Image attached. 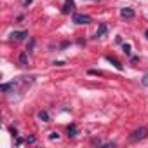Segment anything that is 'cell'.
<instances>
[{
    "label": "cell",
    "mask_w": 148,
    "mask_h": 148,
    "mask_svg": "<svg viewBox=\"0 0 148 148\" xmlns=\"http://www.w3.org/2000/svg\"><path fill=\"white\" fill-rule=\"evenodd\" d=\"M73 9H75V4H73V0H64L63 14H70V12H73Z\"/></svg>",
    "instance_id": "277c9868"
},
{
    "label": "cell",
    "mask_w": 148,
    "mask_h": 148,
    "mask_svg": "<svg viewBox=\"0 0 148 148\" xmlns=\"http://www.w3.org/2000/svg\"><path fill=\"white\" fill-rule=\"evenodd\" d=\"M143 84H145V86H148V73H146V75L143 77Z\"/></svg>",
    "instance_id": "2e32d148"
},
{
    "label": "cell",
    "mask_w": 148,
    "mask_h": 148,
    "mask_svg": "<svg viewBox=\"0 0 148 148\" xmlns=\"http://www.w3.org/2000/svg\"><path fill=\"white\" fill-rule=\"evenodd\" d=\"M92 19L87 14H73V23L75 25H89Z\"/></svg>",
    "instance_id": "7a4b0ae2"
},
{
    "label": "cell",
    "mask_w": 148,
    "mask_h": 148,
    "mask_svg": "<svg viewBox=\"0 0 148 148\" xmlns=\"http://www.w3.org/2000/svg\"><path fill=\"white\" fill-rule=\"evenodd\" d=\"M16 145H18V146H19V145H23V139H21V138H18V139H16Z\"/></svg>",
    "instance_id": "ac0fdd59"
},
{
    "label": "cell",
    "mask_w": 148,
    "mask_h": 148,
    "mask_svg": "<svg viewBox=\"0 0 148 148\" xmlns=\"http://www.w3.org/2000/svg\"><path fill=\"white\" fill-rule=\"evenodd\" d=\"M12 87H14V84H2V87H0V89H2L4 92H7V91L12 89Z\"/></svg>",
    "instance_id": "8fae6325"
},
{
    "label": "cell",
    "mask_w": 148,
    "mask_h": 148,
    "mask_svg": "<svg viewBox=\"0 0 148 148\" xmlns=\"http://www.w3.org/2000/svg\"><path fill=\"white\" fill-rule=\"evenodd\" d=\"M122 49H124L125 56H131V45H129V44H124V45H122Z\"/></svg>",
    "instance_id": "7c38bea8"
},
{
    "label": "cell",
    "mask_w": 148,
    "mask_h": 148,
    "mask_svg": "<svg viewBox=\"0 0 148 148\" xmlns=\"http://www.w3.org/2000/svg\"><path fill=\"white\" fill-rule=\"evenodd\" d=\"M26 143H35V138H33V136H30V138L26 139Z\"/></svg>",
    "instance_id": "e0dca14e"
},
{
    "label": "cell",
    "mask_w": 148,
    "mask_h": 148,
    "mask_svg": "<svg viewBox=\"0 0 148 148\" xmlns=\"http://www.w3.org/2000/svg\"><path fill=\"white\" fill-rule=\"evenodd\" d=\"M26 37H28V32L26 30H23V32H12L11 33V40H16V42H21Z\"/></svg>",
    "instance_id": "3957f363"
},
{
    "label": "cell",
    "mask_w": 148,
    "mask_h": 148,
    "mask_svg": "<svg viewBox=\"0 0 148 148\" xmlns=\"http://www.w3.org/2000/svg\"><path fill=\"white\" fill-rule=\"evenodd\" d=\"M106 61H108V63H112V64H113V66H115L117 70H122V63H120V61H119L117 58H112V56H106Z\"/></svg>",
    "instance_id": "ba28073f"
},
{
    "label": "cell",
    "mask_w": 148,
    "mask_h": 148,
    "mask_svg": "<svg viewBox=\"0 0 148 148\" xmlns=\"http://www.w3.org/2000/svg\"><path fill=\"white\" fill-rule=\"evenodd\" d=\"M120 16L125 18V19H131V18H134V11H132L131 7H125V9L120 11Z\"/></svg>",
    "instance_id": "5b68a950"
},
{
    "label": "cell",
    "mask_w": 148,
    "mask_h": 148,
    "mask_svg": "<svg viewBox=\"0 0 148 148\" xmlns=\"http://www.w3.org/2000/svg\"><path fill=\"white\" fill-rule=\"evenodd\" d=\"M89 73H91V75H101L99 70H89Z\"/></svg>",
    "instance_id": "5bb4252c"
},
{
    "label": "cell",
    "mask_w": 148,
    "mask_h": 148,
    "mask_svg": "<svg viewBox=\"0 0 148 148\" xmlns=\"http://www.w3.org/2000/svg\"><path fill=\"white\" fill-rule=\"evenodd\" d=\"M33 45H35V38H30V45H28V51H32V49H33Z\"/></svg>",
    "instance_id": "9a60e30c"
},
{
    "label": "cell",
    "mask_w": 148,
    "mask_h": 148,
    "mask_svg": "<svg viewBox=\"0 0 148 148\" xmlns=\"http://www.w3.org/2000/svg\"><path fill=\"white\" fill-rule=\"evenodd\" d=\"M66 131H68V136H70V138H75V136L79 134V129H77V125H75V124H70Z\"/></svg>",
    "instance_id": "52a82bcc"
},
{
    "label": "cell",
    "mask_w": 148,
    "mask_h": 148,
    "mask_svg": "<svg viewBox=\"0 0 148 148\" xmlns=\"http://www.w3.org/2000/svg\"><path fill=\"white\" fill-rule=\"evenodd\" d=\"M145 35H146V38H148V30H146V32H145Z\"/></svg>",
    "instance_id": "d6986e66"
},
{
    "label": "cell",
    "mask_w": 148,
    "mask_h": 148,
    "mask_svg": "<svg viewBox=\"0 0 148 148\" xmlns=\"http://www.w3.org/2000/svg\"><path fill=\"white\" fill-rule=\"evenodd\" d=\"M106 32H108L106 25H105V23H101V25H99V28H98V32H96V35H94V38H101L103 35H106Z\"/></svg>",
    "instance_id": "8992f818"
},
{
    "label": "cell",
    "mask_w": 148,
    "mask_h": 148,
    "mask_svg": "<svg viewBox=\"0 0 148 148\" xmlns=\"http://www.w3.org/2000/svg\"><path fill=\"white\" fill-rule=\"evenodd\" d=\"M19 64L21 66H28V52H21L19 54Z\"/></svg>",
    "instance_id": "9c48e42d"
},
{
    "label": "cell",
    "mask_w": 148,
    "mask_h": 148,
    "mask_svg": "<svg viewBox=\"0 0 148 148\" xmlns=\"http://www.w3.org/2000/svg\"><path fill=\"white\" fill-rule=\"evenodd\" d=\"M49 139H51V141H54V139H59V134H58V132H51V134H49Z\"/></svg>",
    "instance_id": "4fadbf2b"
},
{
    "label": "cell",
    "mask_w": 148,
    "mask_h": 148,
    "mask_svg": "<svg viewBox=\"0 0 148 148\" xmlns=\"http://www.w3.org/2000/svg\"><path fill=\"white\" fill-rule=\"evenodd\" d=\"M148 136V129L146 127H139V129H136L131 136H129V141H132V143H138V141H141V139H145Z\"/></svg>",
    "instance_id": "6da1fadb"
},
{
    "label": "cell",
    "mask_w": 148,
    "mask_h": 148,
    "mask_svg": "<svg viewBox=\"0 0 148 148\" xmlns=\"http://www.w3.org/2000/svg\"><path fill=\"white\" fill-rule=\"evenodd\" d=\"M38 119H40L42 122H49V120H51V119H49V113H47L45 110H40V112H38Z\"/></svg>",
    "instance_id": "30bf717a"
}]
</instances>
